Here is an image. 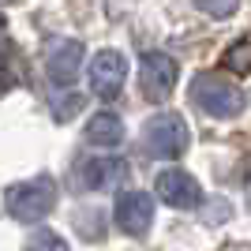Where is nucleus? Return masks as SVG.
<instances>
[{
	"label": "nucleus",
	"instance_id": "obj_11",
	"mask_svg": "<svg viewBox=\"0 0 251 251\" xmlns=\"http://www.w3.org/2000/svg\"><path fill=\"white\" fill-rule=\"evenodd\" d=\"M225 68L236 75H248L251 72V42L244 38V42H236L229 52H225Z\"/></svg>",
	"mask_w": 251,
	"mask_h": 251
},
{
	"label": "nucleus",
	"instance_id": "obj_2",
	"mask_svg": "<svg viewBox=\"0 0 251 251\" xmlns=\"http://www.w3.org/2000/svg\"><path fill=\"white\" fill-rule=\"evenodd\" d=\"M4 206L15 221H42L56 206V180L34 176V180H23V184H11L4 191Z\"/></svg>",
	"mask_w": 251,
	"mask_h": 251
},
{
	"label": "nucleus",
	"instance_id": "obj_4",
	"mask_svg": "<svg viewBox=\"0 0 251 251\" xmlns=\"http://www.w3.org/2000/svg\"><path fill=\"white\" fill-rule=\"evenodd\" d=\"M176 60L173 56H165V52H147L143 56V68H139V86H143V94H147V101L161 105L169 101V94L176 90Z\"/></svg>",
	"mask_w": 251,
	"mask_h": 251
},
{
	"label": "nucleus",
	"instance_id": "obj_10",
	"mask_svg": "<svg viewBox=\"0 0 251 251\" xmlns=\"http://www.w3.org/2000/svg\"><path fill=\"white\" fill-rule=\"evenodd\" d=\"M83 139L90 147H101V150H113L124 143V124H120V116L116 113H94L86 120V131Z\"/></svg>",
	"mask_w": 251,
	"mask_h": 251
},
{
	"label": "nucleus",
	"instance_id": "obj_3",
	"mask_svg": "<svg viewBox=\"0 0 251 251\" xmlns=\"http://www.w3.org/2000/svg\"><path fill=\"white\" fill-rule=\"evenodd\" d=\"M188 124L180 120L176 113H157L143 124V150L157 161H169V157H180L188 150Z\"/></svg>",
	"mask_w": 251,
	"mask_h": 251
},
{
	"label": "nucleus",
	"instance_id": "obj_5",
	"mask_svg": "<svg viewBox=\"0 0 251 251\" xmlns=\"http://www.w3.org/2000/svg\"><path fill=\"white\" fill-rule=\"evenodd\" d=\"M86 79H90V90H94L101 101H113V98L124 90V79H127V60H124V52L101 49L94 60H90V68H86Z\"/></svg>",
	"mask_w": 251,
	"mask_h": 251
},
{
	"label": "nucleus",
	"instance_id": "obj_13",
	"mask_svg": "<svg viewBox=\"0 0 251 251\" xmlns=\"http://www.w3.org/2000/svg\"><path fill=\"white\" fill-rule=\"evenodd\" d=\"M236 4H240V0H195V8L206 11V15H214V19L232 15V11H236Z\"/></svg>",
	"mask_w": 251,
	"mask_h": 251
},
{
	"label": "nucleus",
	"instance_id": "obj_8",
	"mask_svg": "<svg viewBox=\"0 0 251 251\" xmlns=\"http://www.w3.org/2000/svg\"><path fill=\"white\" fill-rule=\"evenodd\" d=\"M79 68H83V45L79 42H56L45 56V72H49L52 86H72L79 79Z\"/></svg>",
	"mask_w": 251,
	"mask_h": 251
},
{
	"label": "nucleus",
	"instance_id": "obj_15",
	"mask_svg": "<svg viewBox=\"0 0 251 251\" xmlns=\"http://www.w3.org/2000/svg\"><path fill=\"white\" fill-rule=\"evenodd\" d=\"M8 52V38H4V26H0V56Z\"/></svg>",
	"mask_w": 251,
	"mask_h": 251
},
{
	"label": "nucleus",
	"instance_id": "obj_1",
	"mask_svg": "<svg viewBox=\"0 0 251 251\" xmlns=\"http://www.w3.org/2000/svg\"><path fill=\"white\" fill-rule=\"evenodd\" d=\"M188 98L199 105L206 116H214V120H232V116L244 113V90L236 83H229V79L214 75V72L195 75Z\"/></svg>",
	"mask_w": 251,
	"mask_h": 251
},
{
	"label": "nucleus",
	"instance_id": "obj_6",
	"mask_svg": "<svg viewBox=\"0 0 251 251\" xmlns=\"http://www.w3.org/2000/svg\"><path fill=\"white\" fill-rule=\"evenodd\" d=\"M154 191H157V199L173 210H191V206L202 202L199 180L191 176V173H184V169H161L157 180H154Z\"/></svg>",
	"mask_w": 251,
	"mask_h": 251
},
{
	"label": "nucleus",
	"instance_id": "obj_12",
	"mask_svg": "<svg viewBox=\"0 0 251 251\" xmlns=\"http://www.w3.org/2000/svg\"><path fill=\"white\" fill-rule=\"evenodd\" d=\"M23 251H72V248H68V240H60L56 232L42 229V232H34L30 240H26V248H23Z\"/></svg>",
	"mask_w": 251,
	"mask_h": 251
},
{
	"label": "nucleus",
	"instance_id": "obj_14",
	"mask_svg": "<svg viewBox=\"0 0 251 251\" xmlns=\"http://www.w3.org/2000/svg\"><path fill=\"white\" fill-rule=\"evenodd\" d=\"M79 109H83V98H79V94H72L68 101H60V113H56V116H60V120H68V116H75Z\"/></svg>",
	"mask_w": 251,
	"mask_h": 251
},
{
	"label": "nucleus",
	"instance_id": "obj_7",
	"mask_svg": "<svg viewBox=\"0 0 251 251\" xmlns=\"http://www.w3.org/2000/svg\"><path fill=\"white\" fill-rule=\"evenodd\" d=\"M116 225L120 232L127 236H147L150 225H154V199H150L147 191H124L120 199H116Z\"/></svg>",
	"mask_w": 251,
	"mask_h": 251
},
{
	"label": "nucleus",
	"instance_id": "obj_9",
	"mask_svg": "<svg viewBox=\"0 0 251 251\" xmlns=\"http://www.w3.org/2000/svg\"><path fill=\"white\" fill-rule=\"evenodd\" d=\"M127 176V161L124 157H86L79 165V184L86 191H101V188H113Z\"/></svg>",
	"mask_w": 251,
	"mask_h": 251
}]
</instances>
